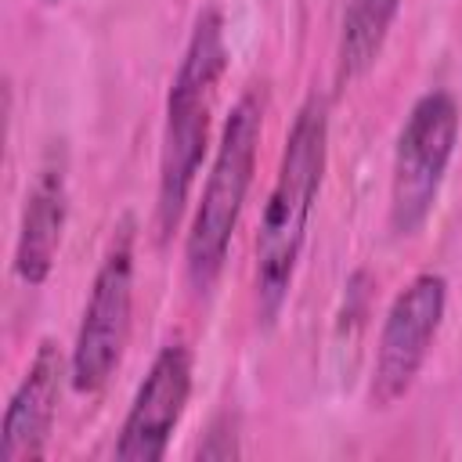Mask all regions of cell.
Listing matches in <instances>:
<instances>
[{
  "mask_svg": "<svg viewBox=\"0 0 462 462\" xmlns=\"http://www.w3.org/2000/svg\"><path fill=\"white\" fill-rule=\"evenodd\" d=\"M328 162V101L321 94H310L285 134L282 159L274 184L263 202V220L256 235V271H253V289H256V314L263 325H274L282 314L300 253L307 242V224L321 191Z\"/></svg>",
  "mask_w": 462,
  "mask_h": 462,
  "instance_id": "obj_1",
  "label": "cell"
},
{
  "mask_svg": "<svg viewBox=\"0 0 462 462\" xmlns=\"http://www.w3.org/2000/svg\"><path fill=\"white\" fill-rule=\"evenodd\" d=\"M227 36L224 14L217 7L199 11L177 72L166 94V119H162V144H159V184H155V231L170 238L177 227L195 177L206 159L209 144V112L220 76L227 72Z\"/></svg>",
  "mask_w": 462,
  "mask_h": 462,
  "instance_id": "obj_2",
  "label": "cell"
},
{
  "mask_svg": "<svg viewBox=\"0 0 462 462\" xmlns=\"http://www.w3.org/2000/svg\"><path fill=\"white\" fill-rule=\"evenodd\" d=\"M260 134H263V94L253 87L231 105L224 119V130L202 184V199L195 206L191 231L184 242V271L195 292H209L227 263V249L253 184Z\"/></svg>",
  "mask_w": 462,
  "mask_h": 462,
  "instance_id": "obj_3",
  "label": "cell"
},
{
  "mask_svg": "<svg viewBox=\"0 0 462 462\" xmlns=\"http://www.w3.org/2000/svg\"><path fill=\"white\" fill-rule=\"evenodd\" d=\"M458 144V105L448 90H426L393 148L390 166V231L393 238H411L430 220L448 162Z\"/></svg>",
  "mask_w": 462,
  "mask_h": 462,
  "instance_id": "obj_4",
  "label": "cell"
},
{
  "mask_svg": "<svg viewBox=\"0 0 462 462\" xmlns=\"http://www.w3.org/2000/svg\"><path fill=\"white\" fill-rule=\"evenodd\" d=\"M134 220L123 217L97 263L76 343L69 354V383L76 393H97L116 375L134 321Z\"/></svg>",
  "mask_w": 462,
  "mask_h": 462,
  "instance_id": "obj_5",
  "label": "cell"
},
{
  "mask_svg": "<svg viewBox=\"0 0 462 462\" xmlns=\"http://www.w3.org/2000/svg\"><path fill=\"white\" fill-rule=\"evenodd\" d=\"M444 310H448V282L437 271L415 274L393 296L379 328L375 357H372V379H368L372 408L386 411L401 397H408L440 332Z\"/></svg>",
  "mask_w": 462,
  "mask_h": 462,
  "instance_id": "obj_6",
  "label": "cell"
},
{
  "mask_svg": "<svg viewBox=\"0 0 462 462\" xmlns=\"http://www.w3.org/2000/svg\"><path fill=\"white\" fill-rule=\"evenodd\" d=\"M191 397V350L184 339H170L152 357L148 375L141 379L126 419L119 426L112 455L119 462H159L173 440V430L184 419Z\"/></svg>",
  "mask_w": 462,
  "mask_h": 462,
  "instance_id": "obj_7",
  "label": "cell"
},
{
  "mask_svg": "<svg viewBox=\"0 0 462 462\" xmlns=\"http://www.w3.org/2000/svg\"><path fill=\"white\" fill-rule=\"evenodd\" d=\"M69 220V152L61 141H54L25 191L18 238H14V274L25 285H43L54 271L61 231Z\"/></svg>",
  "mask_w": 462,
  "mask_h": 462,
  "instance_id": "obj_8",
  "label": "cell"
},
{
  "mask_svg": "<svg viewBox=\"0 0 462 462\" xmlns=\"http://www.w3.org/2000/svg\"><path fill=\"white\" fill-rule=\"evenodd\" d=\"M69 361L54 339H40L22 383L14 386L0 422V462H36L47 455V440L58 415L61 383Z\"/></svg>",
  "mask_w": 462,
  "mask_h": 462,
  "instance_id": "obj_9",
  "label": "cell"
},
{
  "mask_svg": "<svg viewBox=\"0 0 462 462\" xmlns=\"http://www.w3.org/2000/svg\"><path fill=\"white\" fill-rule=\"evenodd\" d=\"M397 11H401V0H350L346 4L343 25H339V47H336L339 83L361 79L379 61Z\"/></svg>",
  "mask_w": 462,
  "mask_h": 462,
  "instance_id": "obj_10",
  "label": "cell"
},
{
  "mask_svg": "<svg viewBox=\"0 0 462 462\" xmlns=\"http://www.w3.org/2000/svg\"><path fill=\"white\" fill-rule=\"evenodd\" d=\"M195 455H199V458H235V455H238V444H235L231 426L213 422V430L206 433V440L199 444V451H195Z\"/></svg>",
  "mask_w": 462,
  "mask_h": 462,
  "instance_id": "obj_11",
  "label": "cell"
},
{
  "mask_svg": "<svg viewBox=\"0 0 462 462\" xmlns=\"http://www.w3.org/2000/svg\"><path fill=\"white\" fill-rule=\"evenodd\" d=\"M47 4H58V0H47Z\"/></svg>",
  "mask_w": 462,
  "mask_h": 462,
  "instance_id": "obj_12",
  "label": "cell"
}]
</instances>
